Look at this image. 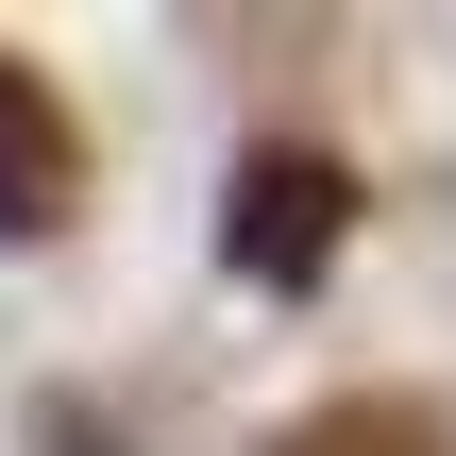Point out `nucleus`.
Wrapping results in <instances>:
<instances>
[{"label": "nucleus", "mask_w": 456, "mask_h": 456, "mask_svg": "<svg viewBox=\"0 0 456 456\" xmlns=\"http://www.w3.org/2000/svg\"><path fill=\"white\" fill-rule=\"evenodd\" d=\"M338 237H355V169L338 152H237V186H220V271L237 288H322L338 271Z\"/></svg>", "instance_id": "f257e3e1"}, {"label": "nucleus", "mask_w": 456, "mask_h": 456, "mask_svg": "<svg viewBox=\"0 0 456 456\" xmlns=\"http://www.w3.org/2000/svg\"><path fill=\"white\" fill-rule=\"evenodd\" d=\"M68 186H85V135H68V102L0 51V237H51Z\"/></svg>", "instance_id": "f03ea898"}, {"label": "nucleus", "mask_w": 456, "mask_h": 456, "mask_svg": "<svg viewBox=\"0 0 456 456\" xmlns=\"http://www.w3.org/2000/svg\"><path fill=\"white\" fill-rule=\"evenodd\" d=\"M288 456H440V423H423V406H322Z\"/></svg>", "instance_id": "7ed1b4c3"}]
</instances>
